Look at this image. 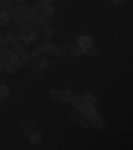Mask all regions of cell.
I'll use <instances>...</instances> for the list:
<instances>
[{
	"label": "cell",
	"instance_id": "52a82bcc",
	"mask_svg": "<svg viewBox=\"0 0 133 150\" xmlns=\"http://www.w3.org/2000/svg\"><path fill=\"white\" fill-rule=\"evenodd\" d=\"M10 91L8 87L5 85L0 86V97L4 98L9 96Z\"/></svg>",
	"mask_w": 133,
	"mask_h": 150
},
{
	"label": "cell",
	"instance_id": "8992f818",
	"mask_svg": "<svg viewBox=\"0 0 133 150\" xmlns=\"http://www.w3.org/2000/svg\"><path fill=\"white\" fill-rule=\"evenodd\" d=\"M80 122L82 127L85 128V129H88L91 127L92 125V122H91V119L88 118L85 116H83L81 117L80 120Z\"/></svg>",
	"mask_w": 133,
	"mask_h": 150
},
{
	"label": "cell",
	"instance_id": "3957f363",
	"mask_svg": "<svg viewBox=\"0 0 133 150\" xmlns=\"http://www.w3.org/2000/svg\"><path fill=\"white\" fill-rule=\"evenodd\" d=\"M82 112L84 114V116L90 119H91L96 114V110L92 106H87Z\"/></svg>",
	"mask_w": 133,
	"mask_h": 150
},
{
	"label": "cell",
	"instance_id": "44dd1931",
	"mask_svg": "<svg viewBox=\"0 0 133 150\" xmlns=\"http://www.w3.org/2000/svg\"><path fill=\"white\" fill-rule=\"evenodd\" d=\"M2 41V37H1V36L0 35V42Z\"/></svg>",
	"mask_w": 133,
	"mask_h": 150
},
{
	"label": "cell",
	"instance_id": "5b68a950",
	"mask_svg": "<svg viewBox=\"0 0 133 150\" xmlns=\"http://www.w3.org/2000/svg\"><path fill=\"white\" fill-rule=\"evenodd\" d=\"M92 42L93 40L91 38L89 37H83L80 39L79 44L80 46L85 49L87 47L91 45Z\"/></svg>",
	"mask_w": 133,
	"mask_h": 150
},
{
	"label": "cell",
	"instance_id": "d6986e66",
	"mask_svg": "<svg viewBox=\"0 0 133 150\" xmlns=\"http://www.w3.org/2000/svg\"><path fill=\"white\" fill-rule=\"evenodd\" d=\"M121 2L122 0H114V2L117 3V4L120 3H121Z\"/></svg>",
	"mask_w": 133,
	"mask_h": 150
},
{
	"label": "cell",
	"instance_id": "6da1fadb",
	"mask_svg": "<svg viewBox=\"0 0 133 150\" xmlns=\"http://www.w3.org/2000/svg\"><path fill=\"white\" fill-rule=\"evenodd\" d=\"M70 102L72 103L73 105L80 109V110L81 112L87 106H88L84 98L79 96H72Z\"/></svg>",
	"mask_w": 133,
	"mask_h": 150
},
{
	"label": "cell",
	"instance_id": "4fadbf2b",
	"mask_svg": "<svg viewBox=\"0 0 133 150\" xmlns=\"http://www.w3.org/2000/svg\"><path fill=\"white\" fill-rule=\"evenodd\" d=\"M9 19V16L6 12L0 13V23L2 24L6 23Z\"/></svg>",
	"mask_w": 133,
	"mask_h": 150
},
{
	"label": "cell",
	"instance_id": "277c9868",
	"mask_svg": "<svg viewBox=\"0 0 133 150\" xmlns=\"http://www.w3.org/2000/svg\"><path fill=\"white\" fill-rule=\"evenodd\" d=\"M71 98L72 96L70 92L68 91L67 90H63L61 91L59 100H60L61 102L65 103H69L71 101Z\"/></svg>",
	"mask_w": 133,
	"mask_h": 150
},
{
	"label": "cell",
	"instance_id": "2e32d148",
	"mask_svg": "<svg viewBox=\"0 0 133 150\" xmlns=\"http://www.w3.org/2000/svg\"><path fill=\"white\" fill-rule=\"evenodd\" d=\"M6 64H5L2 61H0V72L5 70V67Z\"/></svg>",
	"mask_w": 133,
	"mask_h": 150
},
{
	"label": "cell",
	"instance_id": "ac0fdd59",
	"mask_svg": "<svg viewBox=\"0 0 133 150\" xmlns=\"http://www.w3.org/2000/svg\"><path fill=\"white\" fill-rule=\"evenodd\" d=\"M4 103V98L0 97V105H2Z\"/></svg>",
	"mask_w": 133,
	"mask_h": 150
},
{
	"label": "cell",
	"instance_id": "7c38bea8",
	"mask_svg": "<svg viewBox=\"0 0 133 150\" xmlns=\"http://www.w3.org/2000/svg\"><path fill=\"white\" fill-rule=\"evenodd\" d=\"M61 91L56 89H52L49 91V96L54 100H59Z\"/></svg>",
	"mask_w": 133,
	"mask_h": 150
},
{
	"label": "cell",
	"instance_id": "7a4b0ae2",
	"mask_svg": "<svg viewBox=\"0 0 133 150\" xmlns=\"http://www.w3.org/2000/svg\"><path fill=\"white\" fill-rule=\"evenodd\" d=\"M91 122L92 125L97 129H101L103 126V120L100 115L97 114L95 115L91 118Z\"/></svg>",
	"mask_w": 133,
	"mask_h": 150
},
{
	"label": "cell",
	"instance_id": "ba28073f",
	"mask_svg": "<svg viewBox=\"0 0 133 150\" xmlns=\"http://www.w3.org/2000/svg\"><path fill=\"white\" fill-rule=\"evenodd\" d=\"M29 140L31 143L37 144L40 143L41 141V137L40 134L37 133H34V134H31L29 137Z\"/></svg>",
	"mask_w": 133,
	"mask_h": 150
},
{
	"label": "cell",
	"instance_id": "9a60e30c",
	"mask_svg": "<svg viewBox=\"0 0 133 150\" xmlns=\"http://www.w3.org/2000/svg\"><path fill=\"white\" fill-rule=\"evenodd\" d=\"M53 8L51 7V6L50 5H47L46 7H45L44 9V14L46 15H51L52 13L53 12Z\"/></svg>",
	"mask_w": 133,
	"mask_h": 150
},
{
	"label": "cell",
	"instance_id": "9c48e42d",
	"mask_svg": "<svg viewBox=\"0 0 133 150\" xmlns=\"http://www.w3.org/2000/svg\"><path fill=\"white\" fill-rule=\"evenodd\" d=\"M24 131L26 132V134H29L30 136L31 134L35 133V127L34 125L32 124H28L26 125L24 128Z\"/></svg>",
	"mask_w": 133,
	"mask_h": 150
},
{
	"label": "cell",
	"instance_id": "e0dca14e",
	"mask_svg": "<svg viewBox=\"0 0 133 150\" xmlns=\"http://www.w3.org/2000/svg\"><path fill=\"white\" fill-rule=\"evenodd\" d=\"M7 55V52L6 51H5L4 50H2L1 51H0V56H2V57H6Z\"/></svg>",
	"mask_w": 133,
	"mask_h": 150
},
{
	"label": "cell",
	"instance_id": "8fae6325",
	"mask_svg": "<svg viewBox=\"0 0 133 150\" xmlns=\"http://www.w3.org/2000/svg\"><path fill=\"white\" fill-rule=\"evenodd\" d=\"M5 70L10 74H13L16 72V67L14 64H6L5 67Z\"/></svg>",
	"mask_w": 133,
	"mask_h": 150
},
{
	"label": "cell",
	"instance_id": "5bb4252c",
	"mask_svg": "<svg viewBox=\"0 0 133 150\" xmlns=\"http://www.w3.org/2000/svg\"><path fill=\"white\" fill-rule=\"evenodd\" d=\"M84 52L87 53V54L89 55H94L96 53V50L94 47L90 45L84 49Z\"/></svg>",
	"mask_w": 133,
	"mask_h": 150
},
{
	"label": "cell",
	"instance_id": "30bf717a",
	"mask_svg": "<svg viewBox=\"0 0 133 150\" xmlns=\"http://www.w3.org/2000/svg\"><path fill=\"white\" fill-rule=\"evenodd\" d=\"M85 101L87 103L88 105L93 106L95 105L96 104V98H95L93 96L91 95H87L85 98H84Z\"/></svg>",
	"mask_w": 133,
	"mask_h": 150
},
{
	"label": "cell",
	"instance_id": "ffe728a7",
	"mask_svg": "<svg viewBox=\"0 0 133 150\" xmlns=\"http://www.w3.org/2000/svg\"><path fill=\"white\" fill-rule=\"evenodd\" d=\"M44 3H49L51 2V0H41Z\"/></svg>",
	"mask_w": 133,
	"mask_h": 150
}]
</instances>
